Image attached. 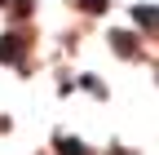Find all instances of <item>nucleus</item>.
<instances>
[{"mask_svg":"<svg viewBox=\"0 0 159 155\" xmlns=\"http://www.w3.org/2000/svg\"><path fill=\"white\" fill-rule=\"evenodd\" d=\"M106 5V0H84V9H102Z\"/></svg>","mask_w":159,"mask_h":155,"instance_id":"f03ea898","label":"nucleus"},{"mask_svg":"<svg viewBox=\"0 0 159 155\" xmlns=\"http://www.w3.org/2000/svg\"><path fill=\"white\" fill-rule=\"evenodd\" d=\"M137 18H142L146 27H159V9H137Z\"/></svg>","mask_w":159,"mask_h":155,"instance_id":"f257e3e1","label":"nucleus"}]
</instances>
